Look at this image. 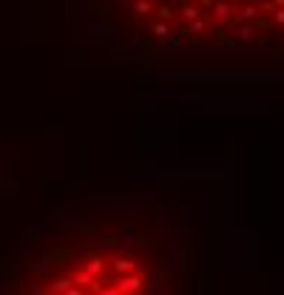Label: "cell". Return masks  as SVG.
Returning <instances> with one entry per match:
<instances>
[{"label":"cell","mask_w":284,"mask_h":295,"mask_svg":"<svg viewBox=\"0 0 284 295\" xmlns=\"http://www.w3.org/2000/svg\"><path fill=\"white\" fill-rule=\"evenodd\" d=\"M139 289H145V278H142V273H120V278L114 281V287H102L99 292L125 295V292H139Z\"/></svg>","instance_id":"cell-1"},{"label":"cell","mask_w":284,"mask_h":295,"mask_svg":"<svg viewBox=\"0 0 284 295\" xmlns=\"http://www.w3.org/2000/svg\"><path fill=\"white\" fill-rule=\"evenodd\" d=\"M230 15H233V6L227 3V0H213L210 6V26H225V23H230Z\"/></svg>","instance_id":"cell-2"},{"label":"cell","mask_w":284,"mask_h":295,"mask_svg":"<svg viewBox=\"0 0 284 295\" xmlns=\"http://www.w3.org/2000/svg\"><path fill=\"white\" fill-rule=\"evenodd\" d=\"M259 15H262V12H259V6H256V3H250V6L233 9V15H230V23H233V26H239V23L256 20V17H259Z\"/></svg>","instance_id":"cell-3"},{"label":"cell","mask_w":284,"mask_h":295,"mask_svg":"<svg viewBox=\"0 0 284 295\" xmlns=\"http://www.w3.org/2000/svg\"><path fill=\"white\" fill-rule=\"evenodd\" d=\"M111 264H114L117 273H142V264L139 261H131V259H117V261H111Z\"/></svg>","instance_id":"cell-4"},{"label":"cell","mask_w":284,"mask_h":295,"mask_svg":"<svg viewBox=\"0 0 284 295\" xmlns=\"http://www.w3.org/2000/svg\"><path fill=\"white\" fill-rule=\"evenodd\" d=\"M256 26H253V20H247V23H239V31H236V37H239L241 43H250V40H256Z\"/></svg>","instance_id":"cell-5"},{"label":"cell","mask_w":284,"mask_h":295,"mask_svg":"<svg viewBox=\"0 0 284 295\" xmlns=\"http://www.w3.org/2000/svg\"><path fill=\"white\" fill-rule=\"evenodd\" d=\"M207 26H210V20H205V17L199 15L196 20H191V23H188V29H185V34H202V31H205Z\"/></svg>","instance_id":"cell-6"},{"label":"cell","mask_w":284,"mask_h":295,"mask_svg":"<svg viewBox=\"0 0 284 295\" xmlns=\"http://www.w3.org/2000/svg\"><path fill=\"white\" fill-rule=\"evenodd\" d=\"M151 12H154V3H151V0H134V15H151Z\"/></svg>","instance_id":"cell-7"},{"label":"cell","mask_w":284,"mask_h":295,"mask_svg":"<svg viewBox=\"0 0 284 295\" xmlns=\"http://www.w3.org/2000/svg\"><path fill=\"white\" fill-rule=\"evenodd\" d=\"M145 289H148V292H162V273H154V275H151V281H148V284H145Z\"/></svg>","instance_id":"cell-8"},{"label":"cell","mask_w":284,"mask_h":295,"mask_svg":"<svg viewBox=\"0 0 284 295\" xmlns=\"http://www.w3.org/2000/svg\"><path fill=\"white\" fill-rule=\"evenodd\" d=\"M151 34H154L156 40H165V37L170 34V31H168V20H159V23H154V29H151Z\"/></svg>","instance_id":"cell-9"},{"label":"cell","mask_w":284,"mask_h":295,"mask_svg":"<svg viewBox=\"0 0 284 295\" xmlns=\"http://www.w3.org/2000/svg\"><path fill=\"white\" fill-rule=\"evenodd\" d=\"M154 12H156V17H159V20H168V23L173 20V9H170L168 3H162V6H156Z\"/></svg>","instance_id":"cell-10"},{"label":"cell","mask_w":284,"mask_h":295,"mask_svg":"<svg viewBox=\"0 0 284 295\" xmlns=\"http://www.w3.org/2000/svg\"><path fill=\"white\" fill-rule=\"evenodd\" d=\"M199 15H202V12H199V9H196V6H185V9H182V20H185V23H191V20H196V17H199Z\"/></svg>","instance_id":"cell-11"},{"label":"cell","mask_w":284,"mask_h":295,"mask_svg":"<svg viewBox=\"0 0 284 295\" xmlns=\"http://www.w3.org/2000/svg\"><path fill=\"white\" fill-rule=\"evenodd\" d=\"M182 34H185V29L173 31V34L168 37V46H173V49H176V46H182Z\"/></svg>","instance_id":"cell-12"},{"label":"cell","mask_w":284,"mask_h":295,"mask_svg":"<svg viewBox=\"0 0 284 295\" xmlns=\"http://www.w3.org/2000/svg\"><path fill=\"white\" fill-rule=\"evenodd\" d=\"M273 23H276V26H284V6H278L276 12H273Z\"/></svg>","instance_id":"cell-13"},{"label":"cell","mask_w":284,"mask_h":295,"mask_svg":"<svg viewBox=\"0 0 284 295\" xmlns=\"http://www.w3.org/2000/svg\"><path fill=\"white\" fill-rule=\"evenodd\" d=\"M273 6H276V9H278V6H284V0H273Z\"/></svg>","instance_id":"cell-14"}]
</instances>
